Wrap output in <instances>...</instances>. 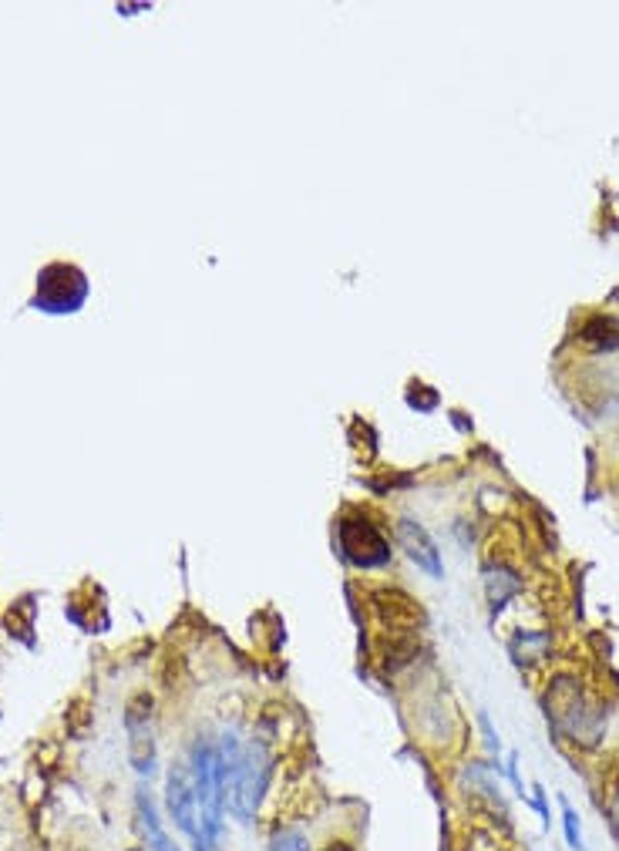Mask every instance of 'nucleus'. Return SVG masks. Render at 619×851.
Returning <instances> with one entry per match:
<instances>
[{"mask_svg": "<svg viewBox=\"0 0 619 851\" xmlns=\"http://www.w3.org/2000/svg\"><path fill=\"white\" fill-rule=\"evenodd\" d=\"M397 542H401L404 555L414 562L418 569H424L428 576L441 579L445 576V566H441V555H438V545H434V539L428 535V529L418 522H411V518H401L397 522Z\"/></svg>", "mask_w": 619, "mask_h": 851, "instance_id": "nucleus-5", "label": "nucleus"}, {"mask_svg": "<svg viewBox=\"0 0 619 851\" xmlns=\"http://www.w3.org/2000/svg\"><path fill=\"white\" fill-rule=\"evenodd\" d=\"M88 296V280L85 273L75 266L54 263L38 276V296H34V307L48 313H71L85 303Z\"/></svg>", "mask_w": 619, "mask_h": 851, "instance_id": "nucleus-4", "label": "nucleus"}, {"mask_svg": "<svg viewBox=\"0 0 619 851\" xmlns=\"http://www.w3.org/2000/svg\"><path fill=\"white\" fill-rule=\"evenodd\" d=\"M562 811H566V841H569V845L576 848V851H582V831H579V818H576V811H572L569 804H566V808H562Z\"/></svg>", "mask_w": 619, "mask_h": 851, "instance_id": "nucleus-10", "label": "nucleus"}, {"mask_svg": "<svg viewBox=\"0 0 619 851\" xmlns=\"http://www.w3.org/2000/svg\"><path fill=\"white\" fill-rule=\"evenodd\" d=\"M165 798H169V814L172 821L179 825V831L192 841L196 851H216V841H212L206 818H202L199 808V791H196V774L186 764H175L169 774V788H165Z\"/></svg>", "mask_w": 619, "mask_h": 851, "instance_id": "nucleus-2", "label": "nucleus"}, {"mask_svg": "<svg viewBox=\"0 0 619 851\" xmlns=\"http://www.w3.org/2000/svg\"><path fill=\"white\" fill-rule=\"evenodd\" d=\"M270 851H310V838L297 828H280L270 841Z\"/></svg>", "mask_w": 619, "mask_h": 851, "instance_id": "nucleus-9", "label": "nucleus"}, {"mask_svg": "<svg viewBox=\"0 0 619 851\" xmlns=\"http://www.w3.org/2000/svg\"><path fill=\"white\" fill-rule=\"evenodd\" d=\"M488 582V599H492V606L498 609V606H505L508 603V596H515V592H519V576H515V572H508L505 566H492L488 569V576H485Z\"/></svg>", "mask_w": 619, "mask_h": 851, "instance_id": "nucleus-7", "label": "nucleus"}, {"mask_svg": "<svg viewBox=\"0 0 619 851\" xmlns=\"http://www.w3.org/2000/svg\"><path fill=\"white\" fill-rule=\"evenodd\" d=\"M498 851H505V848H498Z\"/></svg>", "mask_w": 619, "mask_h": 851, "instance_id": "nucleus-12", "label": "nucleus"}, {"mask_svg": "<svg viewBox=\"0 0 619 851\" xmlns=\"http://www.w3.org/2000/svg\"><path fill=\"white\" fill-rule=\"evenodd\" d=\"M138 821H142L145 851H179L172 845V838L165 835V828L159 825V811H155V804L145 791H138Z\"/></svg>", "mask_w": 619, "mask_h": 851, "instance_id": "nucleus-6", "label": "nucleus"}, {"mask_svg": "<svg viewBox=\"0 0 619 851\" xmlns=\"http://www.w3.org/2000/svg\"><path fill=\"white\" fill-rule=\"evenodd\" d=\"M323 851H354V848H350L347 841H330V845L323 848Z\"/></svg>", "mask_w": 619, "mask_h": 851, "instance_id": "nucleus-11", "label": "nucleus"}, {"mask_svg": "<svg viewBox=\"0 0 619 851\" xmlns=\"http://www.w3.org/2000/svg\"><path fill=\"white\" fill-rule=\"evenodd\" d=\"M582 340H586V344H596V347H606V350H616L619 347V320H613V317L589 320L586 330H582Z\"/></svg>", "mask_w": 619, "mask_h": 851, "instance_id": "nucleus-8", "label": "nucleus"}, {"mask_svg": "<svg viewBox=\"0 0 619 851\" xmlns=\"http://www.w3.org/2000/svg\"><path fill=\"white\" fill-rule=\"evenodd\" d=\"M270 781H273V754L263 740H253L249 751L239 757L236 771L226 784V804L236 811L239 821L256 818L266 791H270Z\"/></svg>", "mask_w": 619, "mask_h": 851, "instance_id": "nucleus-1", "label": "nucleus"}, {"mask_svg": "<svg viewBox=\"0 0 619 851\" xmlns=\"http://www.w3.org/2000/svg\"><path fill=\"white\" fill-rule=\"evenodd\" d=\"M340 552L357 569H381L391 559V542L367 515H354L340 522Z\"/></svg>", "mask_w": 619, "mask_h": 851, "instance_id": "nucleus-3", "label": "nucleus"}]
</instances>
